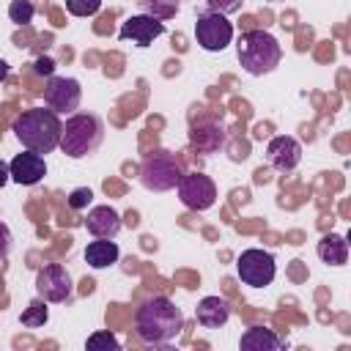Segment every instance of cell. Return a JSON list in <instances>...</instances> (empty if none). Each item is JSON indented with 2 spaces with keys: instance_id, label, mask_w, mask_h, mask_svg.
<instances>
[{
  "instance_id": "6da1fadb",
  "label": "cell",
  "mask_w": 351,
  "mask_h": 351,
  "mask_svg": "<svg viewBox=\"0 0 351 351\" xmlns=\"http://www.w3.org/2000/svg\"><path fill=\"white\" fill-rule=\"evenodd\" d=\"M184 329V313L167 296H151L134 313V335L148 346H165Z\"/></svg>"
},
{
  "instance_id": "7a4b0ae2",
  "label": "cell",
  "mask_w": 351,
  "mask_h": 351,
  "mask_svg": "<svg viewBox=\"0 0 351 351\" xmlns=\"http://www.w3.org/2000/svg\"><path fill=\"white\" fill-rule=\"evenodd\" d=\"M60 118L55 110H44V107H30V110H22L14 121V134L16 140L27 148V151H36V154H49L58 148L60 143Z\"/></svg>"
},
{
  "instance_id": "3957f363",
  "label": "cell",
  "mask_w": 351,
  "mask_h": 351,
  "mask_svg": "<svg viewBox=\"0 0 351 351\" xmlns=\"http://www.w3.org/2000/svg\"><path fill=\"white\" fill-rule=\"evenodd\" d=\"M236 55H239V63H241V69L247 74L263 77V74H271L280 66L282 47L266 30H247L236 41Z\"/></svg>"
},
{
  "instance_id": "277c9868",
  "label": "cell",
  "mask_w": 351,
  "mask_h": 351,
  "mask_svg": "<svg viewBox=\"0 0 351 351\" xmlns=\"http://www.w3.org/2000/svg\"><path fill=\"white\" fill-rule=\"evenodd\" d=\"M101 137H104V126H101V121L96 115L74 112L71 118H66V123L60 129L58 148L71 159H82V156L93 154L101 145Z\"/></svg>"
},
{
  "instance_id": "5b68a950",
  "label": "cell",
  "mask_w": 351,
  "mask_h": 351,
  "mask_svg": "<svg viewBox=\"0 0 351 351\" xmlns=\"http://www.w3.org/2000/svg\"><path fill=\"white\" fill-rule=\"evenodd\" d=\"M181 176H184V170H181L178 156L170 154V151H165V148H156V151L145 154L143 167H140V181L151 192L176 189V184H178Z\"/></svg>"
},
{
  "instance_id": "8992f818",
  "label": "cell",
  "mask_w": 351,
  "mask_h": 351,
  "mask_svg": "<svg viewBox=\"0 0 351 351\" xmlns=\"http://www.w3.org/2000/svg\"><path fill=\"white\" fill-rule=\"evenodd\" d=\"M236 271H239V280L244 285H250V288H266V285H271V280L277 274V266H274L271 252L252 247V250H244L239 255Z\"/></svg>"
},
{
  "instance_id": "52a82bcc",
  "label": "cell",
  "mask_w": 351,
  "mask_h": 351,
  "mask_svg": "<svg viewBox=\"0 0 351 351\" xmlns=\"http://www.w3.org/2000/svg\"><path fill=\"white\" fill-rule=\"evenodd\" d=\"M195 38L206 52H222L233 41V22H228L225 14L203 11L195 22Z\"/></svg>"
},
{
  "instance_id": "ba28073f",
  "label": "cell",
  "mask_w": 351,
  "mask_h": 351,
  "mask_svg": "<svg viewBox=\"0 0 351 351\" xmlns=\"http://www.w3.org/2000/svg\"><path fill=\"white\" fill-rule=\"evenodd\" d=\"M178 197L192 211H206L217 203V184L206 173H184L176 184Z\"/></svg>"
},
{
  "instance_id": "9c48e42d",
  "label": "cell",
  "mask_w": 351,
  "mask_h": 351,
  "mask_svg": "<svg viewBox=\"0 0 351 351\" xmlns=\"http://www.w3.org/2000/svg\"><path fill=\"white\" fill-rule=\"evenodd\" d=\"M36 291L44 302L71 299V274L60 263H47L36 271Z\"/></svg>"
},
{
  "instance_id": "30bf717a",
  "label": "cell",
  "mask_w": 351,
  "mask_h": 351,
  "mask_svg": "<svg viewBox=\"0 0 351 351\" xmlns=\"http://www.w3.org/2000/svg\"><path fill=\"white\" fill-rule=\"evenodd\" d=\"M82 99V88L74 77H49L47 88H44V101L49 110L60 112H74L80 107Z\"/></svg>"
},
{
  "instance_id": "8fae6325",
  "label": "cell",
  "mask_w": 351,
  "mask_h": 351,
  "mask_svg": "<svg viewBox=\"0 0 351 351\" xmlns=\"http://www.w3.org/2000/svg\"><path fill=\"white\" fill-rule=\"evenodd\" d=\"M266 159L274 170L280 173H291L299 162H302V145L296 137H288V134H277L269 140L266 145Z\"/></svg>"
},
{
  "instance_id": "7c38bea8",
  "label": "cell",
  "mask_w": 351,
  "mask_h": 351,
  "mask_svg": "<svg viewBox=\"0 0 351 351\" xmlns=\"http://www.w3.org/2000/svg\"><path fill=\"white\" fill-rule=\"evenodd\" d=\"M165 33V22H159V19H154V16H148V14H137V16H129L123 25H121V30H118V38L121 41H134L137 47H148L156 36H162Z\"/></svg>"
},
{
  "instance_id": "4fadbf2b",
  "label": "cell",
  "mask_w": 351,
  "mask_h": 351,
  "mask_svg": "<svg viewBox=\"0 0 351 351\" xmlns=\"http://www.w3.org/2000/svg\"><path fill=\"white\" fill-rule=\"evenodd\" d=\"M8 173H11V178H14L16 184L33 186V184H38V181L47 176V162H44L41 154L25 148V154H16V156L8 162Z\"/></svg>"
},
{
  "instance_id": "5bb4252c",
  "label": "cell",
  "mask_w": 351,
  "mask_h": 351,
  "mask_svg": "<svg viewBox=\"0 0 351 351\" xmlns=\"http://www.w3.org/2000/svg\"><path fill=\"white\" fill-rule=\"evenodd\" d=\"M121 225H123V219H121V214L112 206H93L88 211V217H85V228L96 239H112V236H118Z\"/></svg>"
},
{
  "instance_id": "9a60e30c",
  "label": "cell",
  "mask_w": 351,
  "mask_h": 351,
  "mask_svg": "<svg viewBox=\"0 0 351 351\" xmlns=\"http://www.w3.org/2000/svg\"><path fill=\"white\" fill-rule=\"evenodd\" d=\"M195 318H197V324L203 329H219L230 318V304L225 299H219V296H206V299L197 302Z\"/></svg>"
},
{
  "instance_id": "2e32d148",
  "label": "cell",
  "mask_w": 351,
  "mask_h": 351,
  "mask_svg": "<svg viewBox=\"0 0 351 351\" xmlns=\"http://www.w3.org/2000/svg\"><path fill=\"white\" fill-rule=\"evenodd\" d=\"M118 255H121V250L110 239H96V241H90L85 247V263L90 269H107V266H112L118 261Z\"/></svg>"
},
{
  "instance_id": "e0dca14e",
  "label": "cell",
  "mask_w": 351,
  "mask_h": 351,
  "mask_svg": "<svg viewBox=\"0 0 351 351\" xmlns=\"http://www.w3.org/2000/svg\"><path fill=\"white\" fill-rule=\"evenodd\" d=\"M239 346L244 351H277V348H282V340L271 329H266V326H250L241 335Z\"/></svg>"
},
{
  "instance_id": "ac0fdd59",
  "label": "cell",
  "mask_w": 351,
  "mask_h": 351,
  "mask_svg": "<svg viewBox=\"0 0 351 351\" xmlns=\"http://www.w3.org/2000/svg\"><path fill=\"white\" fill-rule=\"evenodd\" d=\"M318 258L329 266H343L348 261V241L337 233H329L318 241Z\"/></svg>"
},
{
  "instance_id": "d6986e66",
  "label": "cell",
  "mask_w": 351,
  "mask_h": 351,
  "mask_svg": "<svg viewBox=\"0 0 351 351\" xmlns=\"http://www.w3.org/2000/svg\"><path fill=\"white\" fill-rule=\"evenodd\" d=\"M47 318H49V313H47V302L38 296V299H33L30 304H27V310L22 313V326H30V329H38V326H44L47 324Z\"/></svg>"
},
{
  "instance_id": "ffe728a7",
  "label": "cell",
  "mask_w": 351,
  "mask_h": 351,
  "mask_svg": "<svg viewBox=\"0 0 351 351\" xmlns=\"http://www.w3.org/2000/svg\"><path fill=\"white\" fill-rule=\"evenodd\" d=\"M140 5L148 16H154L159 22L176 16V11H178V0H140Z\"/></svg>"
},
{
  "instance_id": "44dd1931",
  "label": "cell",
  "mask_w": 351,
  "mask_h": 351,
  "mask_svg": "<svg viewBox=\"0 0 351 351\" xmlns=\"http://www.w3.org/2000/svg\"><path fill=\"white\" fill-rule=\"evenodd\" d=\"M90 351H118L121 348V343H118V337L110 332V329H101V332H93L90 337H88V343H85Z\"/></svg>"
},
{
  "instance_id": "7402d4cb",
  "label": "cell",
  "mask_w": 351,
  "mask_h": 351,
  "mask_svg": "<svg viewBox=\"0 0 351 351\" xmlns=\"http://www.w3.org/2000/svg\"><path fill=\"white\" fill-rule=\"evenodd\" d=\"M33 14H36V8H33L30 0H14L8 5V19L16 22V25H27L33 19Z\"/></svg>"
},
{
  "instance_id": "603a6c76",
  "label": "cell",
  "mask_w": 351,
  "mask_h": 351,
  "mask_svg": "<svg viewBox=\"0 0 351 351\" xmlns=\"http://www.w3.org/2000/svg\"><path fill=\"white\" fill-rule=\"evenodd\" d=\"M101 8V0H66V11L71 16H93Z\"/></svg>"
},
{
  "instance_id": "cb8c5ba5",
  "label": "cell",
  "mask_w": 351,
  "mask_h": 351,
  "mask_svg": "<svg viewBox=\"0 0 351 351\" xmlns=\"http://www.w3.org/2000/svg\"><path fill=\"white\" fill-rule=\"evenodd\" d=\"M90 200H93V192L88 189V186H77L71 195H69V208H74V211H82V208H88L90 206Z\"/></svg>"
},
{
  "instance_id": "d4e9b609",
  "label": "cell",
  "mask_w": 351,
  "mask_h": 351,
  "mask_svg": "<svg viewBox=\"0 0 351 351\" xmlns=\"http://www.w3.org/2000/svg\"><path fill=\"white\" fill-rule=\"evenodd\" d=\"M208 3V11H217V14H233V11H239L241 8V3L244 0H206Z\"/></svg>"
},
{
  "instance_id": "484cf974",
  "label": "cell",
  "mask_w": 351,
  "mask_h": 351,
  "mask_svg": "<svg viewBox=\"0 0 351 351\" xmlns=\"http://www.w3.org/2000/svg\"><path fill=\"white\" fill-rule=\"evenodd\" d=\"M33 71H36V74H41V77H52L55 63H52L49 58H38V60H36V66H33Z\"/></svg>"
},
{
  "instance_id": "4316f807",
  "label": "cell",
  "mask_w": 351,
  "mask_h": 351,
  "mask_svg": "<svg viewBox=\"0 0 351 351\" xmlns=\"http://www.w3.org/2000/svg\"><path fill=\"white\" fill-rule=\"evenodd\" d=\"M8 247H11V230L5 222H0V258L8 252Z\"/></svg>"
},
{
  "instance_id": "83f0119b",
  "label": "cell",
  "mask_w": 351,
  "mask_h": 351,
  "mask_svg": "<svg viewBox=\"0 0 351 351\" xmlns=\"http://www.w3.org/2000/svg\"><path fill=\"white\" fill-rule=\"evenodd\" d=\"M8 178H11V173H8V165L0 159V186H5V184H8Z\"/></svg>"
},
{
  "instance_id": "f1b7e54d",
  "label": "cell",
  "mask_w": 351,
  "mask_h": 351,
  "mask_svg": "<svg viewBox=\"0 0 351 351\" xmlns=\"http://www.w3.org/2000/svg\"><path fill=\"white\" fill-rule=\"evenodd\" d=\"M5 77H8V63H5V60H0V82H3Z\"/></svg>"
},
{
  "instance_id": "f546056e",
  "label": "cell",
  "mask_w": 351,
  "mask_h": 351,
  "mask_svg": "<svg viewBox=\"0 0 351 351\" xmlns=\"http://www.w3.org/2000/svg\"><path fill=\"white\" fill-rule=\"evenodd\" d=\"M126 225H129V228H134V225H137V214H132V211H129V214H126Z\"/></svg>"
}]
</instances>
